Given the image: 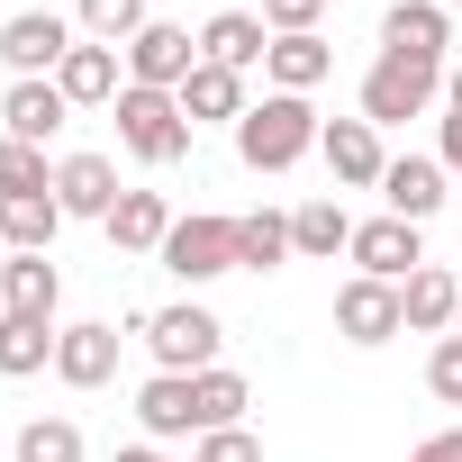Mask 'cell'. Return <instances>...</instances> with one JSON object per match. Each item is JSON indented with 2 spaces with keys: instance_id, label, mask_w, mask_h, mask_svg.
I'll return each mask as SVG.
<instances>
[{
  "instance_id": "1",
  "label": "cell",
  "mask_w": 462,
  "mask_h": 462,
  "mask_svg": "<svg viewBox=\"0 0 462 462\" xmlns=\"http://www.w3.org/2000/svg\"><path fill=\"white\" fill-rule=\"evenodd\" d=\"M318 136H327V118H318L300 91H263V100L236 118V154H245V172H291V163L318 154Z\"/></svg>"
},
{
  "instance_id": "2",
  "label": "cell",
  "mask_w": 462,
  "mask_h": 462,
  "mask_svg": "<svg viewBox=\"0 0 462 462\" xmlns=\"http://www.w3.org/2000/svg\"><path fill=\"white\" fill-rule=\"evenodd\" d=\"M109 118H118V145H127L136 163H154V172H172V163L190 154V118H181V100H172V91L127 82V91L109 100Z\"/></svg>"
},
{
  "instance_id": "3",
  "label": "cell",
  "mask_w": 462,
  "mask_h": 462,
  "mask_svg": "<svg viewBox=\"0 0 462 462\" xmlns=\"http://www.w3.org/2000/svg\"><path fill=\"white\" fill-rule=\"evenodd\" d=\"M136 336H145L154 372H181V381H199V372L217 363V345H226V327H217V318H208L199 300H172V309L136 318Z\"/></svg>"
},
{
  "instance_id": "4",
  "label": "cell",
  "mask_w": 462,
  "mask_h": 462,
  "mask_svg": "<svg viewBox=\"0 0 462 462\" xmlns=\"http://www.w3.org/2000/svg\"><path fill=\"white\" fill-rule=\"evenodd\" d=\"M154 263H163L181 291H199V282H217V273H236V217H208V208L172 217V236H163Z\"/></svg>"
},
{
  "instance_id": "5",
  "label": "cell",
  "mask_w": 462,
  "mask_h": 462,
  "mask_svg": "<svg viewBox=\"0 0 462 462\" xmlns=\"http://www.w3.org/2000/svg\"><path fill=\"white\" fill-rule=\"evenodd\" d=\"M435 100H444V64L381 55V64L363 73V118H372V127H408V118H426Z\"/></svg>"
},
{
  "instance_id": "6",
  "label": "cell",
  "mask_w": 462,
  "mask_h": 462,
  "mask_svg": "<svg viewBox=\"0 0 462 462\" xmlns=\"http://www.w3.org/2000/svg\"><path fill=\"white\" fill-rule=\"evenodd\" d=\"M64 55H73V19H55V10H19V19H0V64H10L19 82H55Z\"/></svg>"
},
{
  "instance_id": "7",
  "label": "cell",
  "mask_w": 462,
  "mask_h": 462,
  "mask_svg": "<svg viewBox=\"0 0 462 462\" xmlns=\"http://www.w3.org/2000/svg\"><path fill=\"white\" fill-rule=\"evenodd\" d=\"M190 73H199V37H190V28L145 19V28L127 37V82H145V91H181Z\"/></svg>"
},
{
  "instance_id": "8",
  "label": "cell",
  "mask_w": 462,
  "mask_h": 462,
  "mask_svg": "<svg viewBox=\"0 0 462 462\" xmlns=\"http://www.w3.org/2000/svg\"><path fill=\"white\" fill-rule=\"evenodd\" d=\"M336 336H345V345H363V354H372V345H390V336H408L399 282H363V273H354V282L336 291Z\"/></svg>"
},
{
  "instance_id": "9",
  "label": "cell",
  "mask_w": 462,
  "mask_h": 462,
  "mask_svg": "<svg viewBox=\"0 0 462 462\" xmlns=\"http://www.w3.org/2000/svg\"><path fill=\"white\" fill-rule=\"evenodd\" d=\"M345 254H354L363 282H408V273H426V236H417L408 217H363Z\"/></svg>"
},
{
  "instance_id": "10",
  "label": "cell",
  "mask_w": 462,
  "mask_h": 462,
  "mask_svg": "<svg viewBox=\"0 0 462 462\" xmlns=\"http://www.w3.org/2000/svg\"><path fill=\"white\" fill-rule=\"evenodd\" d=\"M118 345H127V336H118L109 318L64 327V336H55V381H64V390H100V381H118Z\"/></svg>"
},
{
  "instance_id": "11",
  "label": "cell",
  "mask_w": 462,
  "mask_h": 462,
  "mask_svg": "<svg viewBox=\"0 0 462 462\" xmlns=\"http://www.w3.org/2000/svg\"><path fill=\"white\" fill-rule=\"evenodd\" d=\"M318 154H327V172H336L345 190H381V172H390V154H381V127H372V118H327Z\"/></svg>"
},
{
  "instance_id": "12",
  "label": "cell",
  "mask_w": 462,
  "mask_h": 462,
  "mask_svg": "<svg viewBox=\"0 0 462 462\" xmlns=\"http://www.w3.org/2000/svg\"><path fill=\"white\" fill-rule=\"evenodd\" d=\"M381 199H390V217H408V226H426L444 199H453V172L435 163V154H399L390 172H381Z\"/></svg>"
},
{
  "instance_id": "13",
  "label": "cell",
  "mask_w": 462,
  "mask_h": 462,
  "mask_svg": "<svg viewBox=\"0 0 462 462\" xmlns=\"http://www.w3.org/2000/svg\"><path fill=\"white\" fill-rule=\"evenodd\" d=\"M444 46H453V28H444V10H435V0H390V10H381V55L444 64Z\"/></svg>"
},
{
  "instance_id": "14",
  "label": "cell",
  "mask_w": 462,
  "mask_h": 462,
  "mask_svg": "<svg viewBox=\"0 0 462 462\" xmlns=\"http://www.w3.org/2000/svg\"><path fill=\"white\" fill-rule=\"evenodd\" d=\"M273 55V28H263V10H217L208 28H199V64H226V73H254Z\"/></svg>"
},
{
  "instance_id": "15",
  "label": "cell",
  "mask_w": 462,
  "mask_h": 462,
  "mask_svg": "<svg viewBox=\"0 0 462 462\" xmlns=\"http://www.w3.org/2000/svg\"><path fill=\"white\" fill-rule=\"evenodd\" d=\"M136 426H145V444H172V435H199V390H190L181 372H154V381L136 390Z\"/></svg>"
},
{
  "instance_id": "16",
  "label": "cell",
  "mask_w": 462,
  "mask_h": 462,
  "mask_svg": "<svg viewBox=\"0 0 462 462\" xmlns=\"http://www.w3.org/2000/svg\"><path fill=\"white\" fill-rule=\"evenodd\" d=\"M64 118H73V100H64L55 82H10V91H0V127H10L19 145H46V136H64Z\"/></svg>"
},
{
  "instance_id": "17",
  "label": "cell",
  "mask_w": 462,
  "mask_h": 462,
  "mask_svg": "<svg viewBox=\"0 0 462 462\" xmlns=\"http://www.w3.org/2000/svg\"><path fill=\"white\" fill-rule=\"evenodd\" d=\"M55 199H64V217H109L118 208V163L109 154H64L55 163Z\"/></svg>"
},
{
  "instance_id": "18",
  "label": "cell",
  "mask_w": 462,
  "mask_h": 462,
  "mask_svg": "<svg viewBox=\"0 0 462 462\" xmlns=\"http://www.w3.org/2000/svg\"><path fill=\"white\" fill-rule=\"evenodd\" d=\"M399 309H408V327H417V336H444V327H462V273H444V263L408 273V282H399Z\"/></svg>"
},
{
  "instance_id": "19",
  "label": "cell",
  "mask_w": 462,
  "mask_h": 462,
  "mask_svg": "<svg viewBox=\"0 0 462 462\" xmlns=\"http://www.w3.org/2000/svg\"><path fill=\"white\" fill-rule=\"evenodd\" d=\"M100 226H109V245H118V254H163L172 208H163V190H118V208H109Z\"/></svg>"
},
{
  "instance_id": "20",
  "label": "cell",
  "mask_w": 462,
  "mask_h": 462,
  "mask_svg": "<svg viewBox=\"0 0 462 462\" xmlns=\"http://www.w3.org/2000/svg\"><path fill=\"white\" fill-rule=\"evenodd\" d=\"M172 100H181V118H190V127H217V118L236 127V118L254 109V100H245V73H226V64H199Z\"/></svg>"
},
{
  "instance_id": "21",
  "label": "cell",
  "mask_w": 462,
  "mask_h": 462,
  "mask_svg": "<svg viewBox=\"0 0 462 462\" xmlns=\"http://www.w3.org/2000/svg\"><path fill=\"white\" fill-rule=\"evenodd\" d=\"M0 300H10V318H55L64 309L55 254H10V263H0Z\"/></svg>"
},
{
  "instance_id": "22",
  "label": "cell",
  "mask_w": 462,
  "mask_h": 462,
  "mask_svg": "<svg viewBox=\"0 0 462 462\" xmlns=\"http://www.w3.org/2000/svg\"><path fill=\"white\" fill-rule=\"evenodd\" d=\"M55 91L73 100V109H100V100H118L127 82H118V46H73L64 64H55Z\"/></svg>"
},
{
  "instance_id": "23",
  "label": "cell",
  "mask_w": 462,
  "mask_h": 462,
  "mask_svg": "<svg viewBox=\"0 0 462 462\" xmlns=\"http://www.w3.org/2000/svg\"><path fill=\"white\" fill-rule=\"evenodd\" d=\"M55 226H64V199H55V190L0 199V245H10V254H55Z\"/></svg>"
},
{
  "instance_id": "24",
  "label": "cell",
  "mask_w": 462,
  "mask_h": 462,
  "mask_svg": "<svg viewBox=\"0 0 462 462\" xmlns=\"http://www.w3.org/2000/svg\"><path fill=\"white\" fill-rule=\"evenodd\" d=\"M263 73H273V91H300V100H309V91L336 73V46H327V37H273Z\"/></svg>"
},
{
  "instance_id": "25",
  "label": "cell",
  "mask_w": 462,
  "mask_h": 462,
  "mask_svg": "<svg viewBox=\"0 0 462 462\" xmlns=\"http://www.w3.org/2000/svg\"><path fill=\"white\" fill-rule=\"evenodd\" d=\"M55 318H0V381H28V372H46L55 363Z\"/></svg>"
},
{
  "instance_id": "26",
  "label": "cell",
  "mask_w": 462,
  "mask_h": 462,
  "mask_svg": "<svg viewBox=\"0 0 462 462\" xmlns=\"http://www.w3.org/2000/svg\"><path fill=\"white\" fill-rule=\"evenodd\" d=\"M291 263V217L282 208H245L236 217V273H273Z\"/></svg>"
},
{
  "instance_id": "27",
  "label": "cell",
  "mask_w": 462,
  "mask_h": 462,
  "mask_svg": "<svg viewBox=\"0 0 462 462\" xmlns=\"http://www.w3.org/2000/svg\"><path fill=\"white\" fill-rule=\"evenodd\" d=\"M354 245V217L336 199H300L291 208V254H345Z\"/></svg>"
},
{
  "instance_id": "28",
  "label": "cell",
  "mask_w": 462,
  "mask_h": 462,
  "mask_svg": "<svg viewBox=\"0 0 462 462\" xmlns=\"http://www.w3.org/2000/svg\"><path fill=\"white\" fill-rule=\"evenodd\" d=\"M190 390H199V435L236 426V417H245V399H254V390H245V372H226V363H208V372H199Z\"/></svg>"
},
{
  "instance_id": "29",
  "label": "cell",
  "mask_w": 462,
  "mask_h": 462,
  "mask_svg": "<svg viewBox=\"0 0 462 462\" xmlns=\"http://www.w3.org/2000/svg\"><path fill=\"white\" fill-rule=\"evenodd\" d=\"M37 190H55V163H46V145L0 136V199H37Z\"/></svg>"
},
{
  "instance_id": "30",
  "label": "cell",
  "mask_w": 462,
  "mask_h": 462,
  "mask_svg": "<svg viewBox=\"0 0 462 462\" xmlns=\"http://www.w3.org/2000/svg\"><path fill=\"white\" fill-rule=\"evenodd\" d=\"M19 462H82V426L73 417H28L19 426Z\"/></svg>"
},
{
  "instance_id": "31",
  "label": "cell",
  "mask_w": 462,
  "mask_h": 462,
  "mask_svg": "<svg viewBox=\"0 0 462 462\" xmlns=\"http://www.w3.org/2000/svg\"><path fill=\"white\" fill-rule=\"evenodd\" d=\"M145 28V0H82V37L91 46H127Z\"/></svg>"
},
{
  "instance_id": "32",
  "label": "cell",
  "mask_w": 462,
  "mask_h": 462,
  "mask_svg": "<svg viewBox=\"0 0 462 462\" xmlns=\"http://www.w3.org/2000/svg\"><path fill=\"white\" fill-rule=\"evenodd\" d=\"M426 390H435L444 408H462V336H435V354H426Z\"/></svg>"
},
{
  "instance_id": "33",
  "label": "cell",
  "mask_w": 462,
  "mask_h": 462,
  "mask_svg": "<svg viewBox=\"0 0 462 462\" xmlns=\"http://www.w3.org/2000/svg\"><path fill=\"white\" fill-rule=\"evenodd\" d=\"M318 19H327V0H263L273 37H318Z\"/></svg>"
},
{
  "instance_id": "34",
  "label": "cell",
  "mask_w": 462,
  "mask_h": 462,
  "mask_svg": "<svg viewBox=\"0 0 462 462\" xmlns=\"http://www.w3.org/2000/svg\"><path fill=\"white\" fill-rule=\"evenodd\" d=\"M199 462H263V444L245 426H217V435H199Z\"/></svg>"
},
{
  "instance_id": "35",
  "label": "cell",
  "mask_w": 462,
  "mask_h": 462,
  "mask_svg": "<svg viewBox=\"0 0 462 462\" xmlns=\"http://www.w3.org/2000/svg\"><path fill=\"white\" fill-rule=\"evenodd\" d=\"M435 163L453 172V190H462V109H444L435 118Z\"/></svg>"
},
{
  "instance_id": "36",
  "label": "cell",
  "mask_w": 462,
  "mask_h": 462,
  "mask_svg": "<svg viewBox=\"0 0 462 462\" xmlns=\"http://www.w3.org/2000/svg\"><path fill=\"white\" fill-rule=\"evenodd\" d=\"M408 462H462V426H444V435H426Z\"/></svg>"
},
{
  "instance_id": "37",
  "label": "cell",
  "mask_w": 462,
  "mask_h": 462,
  "mask_svg": "<svg viewBox=\"0 0 462 462\" xmlns=\"http://www.w3.org/2000/svg\"><path fill=\"white\" fill-rule=\"evenodd\" d=\"M444 109H462V64H444Z\"/></svg>"
},
{
  "instance_id": "38",
  "label": "cell",
  "mask_w": 462,
  "mask_h": 462,
  "mask_svg": "<svg viewBox=\"0 0 462 462\" xmlns=\"http://www.w3.org/2000/svg\"><path fill=\"white\" fill-rule=\"evenodd\" d=\"M118 462H172V453H154V444H127V453H118Z\"/></svg>"
},
{
  "instance_id": "39",
  "label": "cell",
  "mask_w": 462,
  "mask_h": 462,
  "mask_svg": "<svg viewBox=\"0 0 462 462\" xmlns=\"http://www.w3.org/2000/svg\"><path fill=\"white\" fill-rule=\"evenodd\" d=\"M435 10H462V0H435Z\"/></svg>"
},
{
  "instance_id": "40",
  "label": "cell",
  "mask_w": 462,
  "mask_h": 462,
  "mask_svg": "<svg viewBox=\"0 0 462 462\" xmlns=\"http://www.w3.org/2000/svg\"><path fill=\"white\" fill-rule=\"evenodd\" d=\"M0 318H10V300H0Z\"/></svg>"
}]
</instances>
